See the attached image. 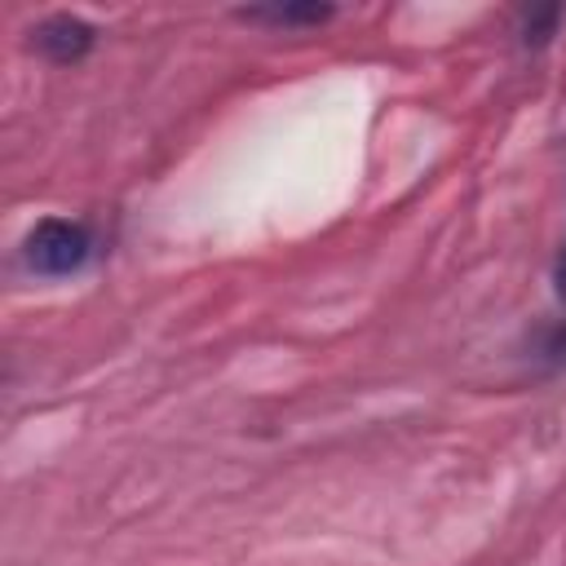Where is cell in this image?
Wrapping results in <instances>:
<instances>
[{
  "label": "cell",
  "mask_w": 566,
  "mask_h": 566,
  "mask_svg": "<svg viewBox=\"0 0 566 566\" xmlns=\"http://www.w3.org/2000/svg\"><path fill=\"white\" fill-rule=\"evenodd\" d=\"M22 256L35 274L44 279H62V274H75L88 265L93 256V234L84 221H66V217H44L27 243H22Z\"/></svg>",
  "instance_id": "cell-1"
},
{
  "label": "cell",
  "mask_w": 566,
  "mask_h": 566,
  "mask_svg": "<svg viewBox=\"0 0 566 566\" xmlns=\"http://www.w3.org/2000/svg\"><path fill=\"white\" fill-rule=\"evenodd\" d=\"M93 40H97V31L75 13H53L31 31V44L53 62H80L93 49Z\"/></svg>",
  "instance_id": "cell-2"
},
{
  "label": "cell",
  "mask_w": 566,
  "mask_h": 566,
  "mask_svg": "<svg viewBox=\"0 0 566 566\" xmlns=\"http://www.w3.org/2000/svg\"><path fill=\"white\" fill-rule=\"evenodd\" d=\"M248 22H274V27H314L332 18V4H265V9H239Z\"/></svg>",
  "instance_id": "cell-3"
},
{
  "label": "cell",
  "mask_w": 566,
  "mask_h": 566,
  "mask_svg": "<svg viewBox=\"0 0 566 566\" xmlns=\"http://www.w3.org/2000/svg\"><path fill=\"white\" fill-rule=\"evenodd\" d=\"M557 287L566 296V239H562V256H557Z\"/></svg>",
  "instance_id": "cell-4"
}]
</instances>
